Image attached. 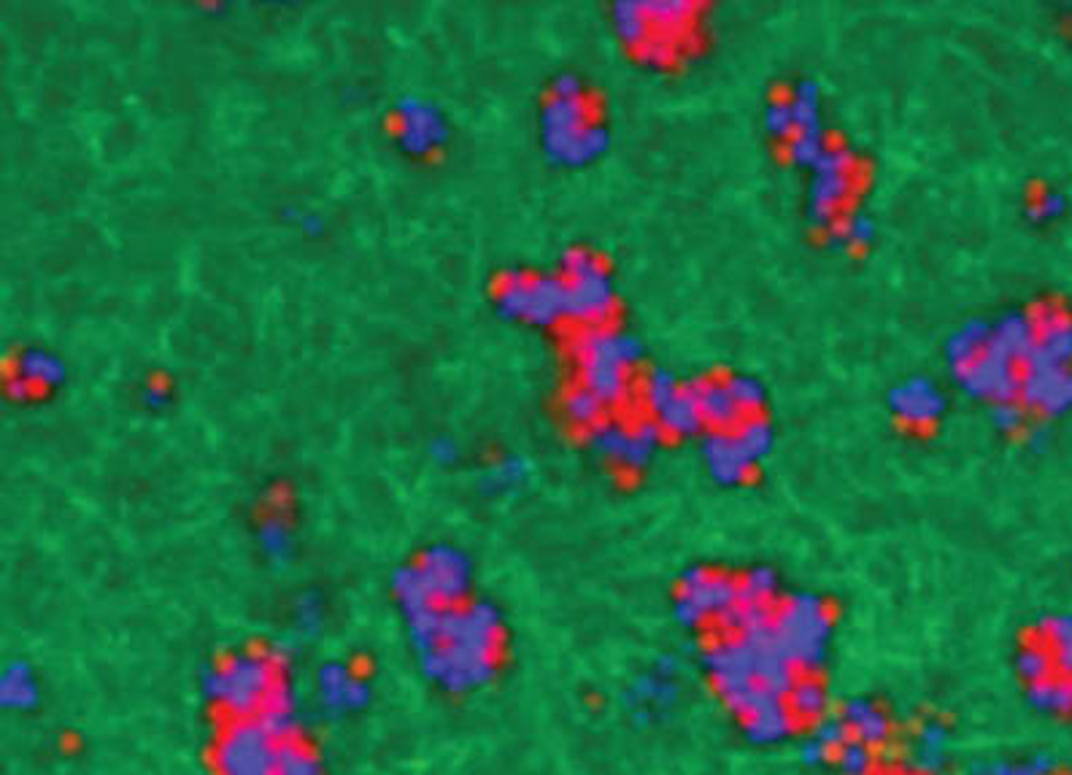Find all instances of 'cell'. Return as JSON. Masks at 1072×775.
I'll return each instance as SVG.
<instances>
[{
	"mask_svg": "<svg viewBox=\"0 0 1072 775\" xmlns=\"http://www.w3.org/2000/svg\"><path fill=\"white\" fill-rule=\"evenodd\" d=\"M501 643L503 619L495 605L486 600L444 605L438 643L419 654V665L444 692L468 694L495 678Z\"/></svg>",
	"mask_w": 1072,
	"mask_h": 775,
	"instance_id": "1",
	"label": "cell"
},
{
	"mask_svg": "<svg viewBox=\"0 0 1072 775\" xmlns=\"http://www.w3.org/2000/svg\"><path fill=\"white\" fill-rule=\"evenodd\" d=\"M279 681L281 665L270 654V649L265 652L254 649V652H238L219 665L206 667L201 673V692L208 703L217 705L236 722V718H257Z\"/></svg>",
	"mask_w": 1072,
	"mask_h": 775,
	"instance_id": "2",
	"label": "cell"
},
{
	"mask_svg": "<svg viewBox=\"0 0 1072 775\" xmlns=\"http://www.w3.org/2000/svg\"><path fill=\"white\" fill-rule=\"evenodd\" d=\"M638 338L605 327H583L573 341V358L581 373V387L609 405H619L629 395V367L640 360Z\"/></svg>",
	"mask_w": 1072,
	"mask_h": 775,
	"instance_id": "3",
	"label": "cell"
},
{
	"mask_svg": "<svg viewBox=\"0 0 1072 775\" xmlns=\"http://www.w3.org/2000/svg\"><path fill=\"white\" fill-rule=\"evenodd\" d=\"M279 743L257 718H236L222 729L212 751L217 775H274Z\"/></svg>",
	"mask_w": 1072,
	"mask_h": 775,
	"instance_id": "4",
	"label": "cell"
},
{
	"mask_svg": "<svg viewBox=\"0 0 1072 775\" xmlns=\"http://www.w3.org/2000/svg\"><path fill=\"white\" fill-rule=\"evenodd\" d=\"M856 179V157L843 146H827L814 166L810 181L808 219L816 230L827 233L841 219V206L848 201Z\"/></svg>",
	"mask_w": 1072,
	"mask_h": 775,
	"instance_id": "5",
	"label": "cell"
},
{
	"mask_svg": "<svg viewBox=\"0 0 1072 775\" xmlns=\"http://www.w3.org/2000/svg\"><path fill=\"white\" fill-rule=\"evenodd\" d=\"M589 124H592V117H589V106L583 104L581 95L578 98L554 95L543 111V144H546L549 157L563 166H583L581 141Z\"/></svg>",
	"mask_w": 1072,
	"mask_h": 775,
	"instance_id": "6",
	"label": "cell"
},
{
	"mask_svg": "<svg viewBox=\"0 0 1072 775\" xmlns=\"http://www.w3.org/2000/svg\"><path fill=\"white\" fill-rule=\"evenodd\" d=\"M424 586L438 605H462L470 592V562L459 548L435 543L417 562Z\"/></svg>",
	"mask_w": 1072,
	"mask_h": 775,
	"instance_id": "7",
	"label": "cell"
},
{
	"mask_svg": "<svg viewBox=\"0 0 1072 775\" xmlns=\"http://www.w3.org/2000/svg\"><path fill=\"white\" fill-rule=\"evenodd\" d=\"M565 319L581 322L583 327L609 325L616 311V295L605 268L576 276V279H565Z\"/></svg>",
	"mask_w": 1072,
	"mask_h": 775,
	"instance_id": "8",
	"label": "cell"
},
{
	"mask_svg": "<svg viewBox=\"0 0 1072 775\" xmlns=\"http://www.w3.org/2000/svg\"><path fill=\"white\" fill-rule=\"evenodd\" d=\"M316 694L325 714L344 716L371 703V683L344 662H325L316 673Z\"/></svg>",
	"mask_w": 1072,
	"mask_h": 775,
	"instance_id": "9",
	"label": "cell"
},
{
	"mask_svg": "<svg viewBox=\"0 0 1072 775\" xmlns=\"http://www.w3.org/2000/svg\"><path fill=\"white\" fill-rule=\"evenodd\" d=\"M956 378H960L964 392L975 395V398L997 400V403L1016 398L1021 384L1016 371H1013V362L989 352V349L978 360L969 362L964 371L956 373Z\"/></svg>",
	"mask_w": 1072,
	"mask_h": 775,
	"instance_id": "10",
	"label": "cell"
},
{
	"mask_svg": "<svg viewBox=\"0 0 1072 775\" xmlns=\"http://www.w3.org/2000/svg\"><path fill=\"white\" fill-rule=\"evenodd\" d=\"M400 144L411 155H430L446 141V122L433 104L400 100Z\"/></svg>",
	"mask_w": 1072,
	"mask_h": 775,
	"instance_id": "11",
	"label": "cell"
},
{
	"mask_svg": "<svg viewBox=\"0 0 1072 775\" xmlns=\"http://www.w3.org/2000/svg\"><path fill=\"white\" fill-rule=\"evenodd\" d=\"M894 416L911 427H929L945 411V398L929 378H907L889 395Z\"/></svg>",
	"mask_w": 1072,
	"mask_h": 775,
	"instance_id": "12",
	"label": "cell"
},
{
	"mask_svg": "<svg viewBox=\"0 0 1072 775\" xmlns=\"http://www.w3.org/2000/svg\"><path fill=\"white\" fill-rule=\"evenodd\" d=\"M702 455H706L711 476L724 484H740L754 471L751 457L743 451L740 440L735 438V429H711V435H706L702 440Z\"/></svg>",
	"mask_w": 1072,
	"mask_h": 775,
	"instance_id": "13",
	"label": "cell"
},
{
	"mask_svg": "<svg viewBox=\"0 0 1072 775\" xmlns=\"http://www.w3.org/2000/svg\"><path fill=\"white\" fill-rule=\"evenodd\" d=\"M257 722L268 729L270 738L276 743H289V740H300V729H303V711H300V700L294 689L287 681H279V687L270 692L268 703L260 711Z\"/></svg>",
	"mask_w": 1072,
	"mask_h": 775,
	"instance_id": "14",
	"label": "cell"
},
{
	"mask_svg": "<svg viewBox=\"0 0 1072 775\" xmlns=\"http://www.w3.org/2000/svg\"><path fill=\"white\" fill-rule=\"evenodd\" d=\"M686 387L695 395L702 422L711 424V429H735L746 419V414L737 409L733 395H730L727 382L697 378V382L686 384Z\"/></svg>",
	"mask_w": 1072,
	"mask_h": 775,
	"instance_id": "15",
	"label": "cell"
},
{
	"mask_svg": "<svg viewBox=\"0 0 1072 775\" xmlns=\"http://www.w3.org/2000/svg\"><path fill=\"white\" fill-rule=\"evenodd\" d=\"M565 279H557V276H532L530 287H527L521 319L532 322V325H554V322L565 319Z\"/></svg>",
	"mask_w": 1072,
	"mask_h": 775,
	"instance_id": "16",
	"label": "cell"
},
{
	"mask_svg": "<svg viewBox=\"0 0 1072 775\" xmlns=\"http://www.w3.org/2000/svg\"><path fill=\"white\" fill-rule=\"evenodd\" d=\"M1035 341H1037L1035 322L1026 319V316L1021 314H1013L991 327V338L986 349L1011 362H1021V360L1026 362L1029 360V354L1035 352Z\"/></svg>",
	"mask_w": 1072,
	"mask_h": 775,
	"instance_id": "17",
	"label": "cell"
},
{
	"mask_svg": "<svg viewBox=\"0 0 1072 775\" xmlns=\"http://www.w3.org/2000/svg\"><path fill=\"white\" fill-rule=\"evenodd\" d=\"M0 703L9 711H33L38 703V681L25 662H11L0 676Z\"/></svg>",
	"mask_w": 1072,
	"mask_h": 775,
	"instance_id": "18",
	"label": "cell"
},
{
	"mask_svg": "<svg viewBox=\"0 0 1072 775\" xmlns=\"http://www.w3.org/2000/svg\"><path fill=\"white\" fill-rule=\"evenodd\" d=\"M989 338H991V325H986V322L980 319L964 322L962 330H956L954 336H951L949 347H945V358H949L954 373L964 371L969 362L978 360L980 354L986 352V347H989Z\"/></svg>",
	"mask_w": 1072,
	"mask_h": 775,
	"instance_id": "19",
	"label": "cell"
},
{
	"mask_svg": "<svg viewBox=\"0 0 1072 775\" xmlns=\"http://www.w3.org/2000/svg\"><path fill=\"white\" fill-rule=\"evenodd\" d=\"M654 419L665 433H676V435L695 433V429H700L702 424H706L702 422V414L700 409H697V400L689 387H680L676 398H673L671 403L662 405V409L654 414Z\"/></svg>",
	"mask_w": 1072,
	"mask_h": 775,
	"instance_id": "20",
	"label": "cell"
},
{
	"mask_svg": "<svg viewBox=\"0 0 1072 775\" xmlns=\"http://www.w3.org/2000/svg\"><path fill=\"white\" fill-rule=\"evenodd\" d=\"M587 433H589V446H592L600 457H605V460L616 462V465L624 468V462H627V455H629V440H633V427H627V424L622 422H609V419H603V422L594 424V427L587 429Z\"/></svg>",
	"mask_w": 1072,
	"mask_h": 775,
	"instance_id": "21",
	"label": "cell"
},
{
	"mask_svg": "<svg viewBox=\"0 0 1072 775\" xmlns=\"http://www.w3.org/2000/svg\"><path fill=\"white\" fill-rule=\"evenodd\" d=\"M393 592L397 597V605H400V610L406 616L413 614V610L427 608V605H438L427 592V586H424V579L417 565H406V568L395 570Z\"/></svg>",
	"mask_w": 1072,
	"mask_h": 775,
	"instance_id": "22",
	"label": "cell"
},
{
	"mask_svg": "<svg viewBox=\"0 0 1072 775\" xmlns=\"http://www.w3.org/2000/svg\"><path fill=\"white\" fill-rule=\"evenodd\" d=\"M876 235V225L865 214H851L841 217L830 230H827V243L835 252H851V249H862L872 241Z\"/></svg>",
	"mask_w": 1072,
	"mask_h": 775,
	"instance_id": "23",
	"label": "cell"
},
{
	"mask_svg": "<svg viewBox=\"0 0 1072 775\" xmlns=\"http://www.w3.org/2000/svg\"><path fill=\"white\" fill-rule=\"evenodd\" d=\"M563 411H565V416L581 429H592L594 424H600L605 419L603 400H600L598 395L589 392L587 387H581V384H576L573 389H567V395L563 400Z\"/></svg>",
	"mask_w": 1072,
	"mask_h": 775,
	"instance_id": "24",
	"label": "cell"
},
{
	"mask_svg": "<svg viewBox=\"0 0 1072 775\" xmlns=\"http://www.w3.org/2000/svg\"><path fill=\"white\" fill-rule=\"evenodd\" d=\"M614 25H616V33H619L624 41L635 49L643 47V44L651 38V33H654L649 16H646L643 3H616Z\"/></svg>",
	"mask_w": 1072,
	"mask_h": 775,
	"instance_id": "25",
	"label": "cell"
},
{
	"mask_svg": "<svg viewBox=\"0 0 1072 775\" xmlns=\"http://www.w3.org/2000/svg\"><path fill=\"white\" fill-rule=\"evenodd\" d=\"M16 371L36 387H52L62 378V362L52 354L41 352V349H27L16 362Z\"/></svg>",
	"mask_w": 1072,
	"mask_h": 775,
	"instance_id": "26",
	"label": "cell"
},
{
	"mask_svg": "<svg viewBox=\"0 0 1072 775\" xmlns=\"http://www.w3.org/2000/svg\"><path fill=\"white\" fill-rule=\"evenodd\" d=\"M274 775H320V760L303 740L279 743Z\"/></svg>",
	"mask_w": 1072,
	"mask_h": 775,
	"instance_id": "27",
	"label": "cell"
},
{
	"mask_svg": "<svg viewBox=\"0 0 1072 775\" xmlns=\"http://www.w3.org/2000/svg\"><path fill=\"white\" fill-rule=\"evenodd\" d=\"M735 438L740 440L743 451H746V455L751 457L754 465H757V462L768 455L770 446H773V429H770V424L764 422L762 416H746L735 427Z\"/></svg>",
	"mask_w": 1072,
	"mask_h": 775,
	"instance_id": "28",
	"label": "cell"
},
{
	"mask_svg": "<svg viewBox=\"0 0 1072 775\" xmlns=\"http://www.w3.org/2000/svg\"><path fill=\"white\" fill-rule=\"evenodd\" d=\"M257 541L270 562H287V557L292 554V533H289V524L279 517H268L260 524Z\"/></svg>",
	"mask_w": 1072,
	"mask_h": 775,
	"instance_id": "29",
	"label": "cell"
},
{
	"mask_svg": "<svg viewBox=\"0 0 1072 775\" xmlns=\"http://www.w3.org/2000/svg\"><path fill=\"white\" fill-rule=\"evenodd\" d=\"M525 476H527L525 462H521L519 457H506V460L495 462V465L484 473L481 486H484V492H490V495H506V492L516 489V486L525 481Z\"/></svg>",
	"mask_w": 1072,
	"mask_h": 775,
	"instance_id": "30",
	"label": "cell"
},
{
	"mask_svg": "<svg viewBox=\"0 0 1072 775\" xmlns=\"http://www.w3.org/2000/svg\"><path fill=\"white\" fill-rule=\"evenodd\" d=\"M792 111H794V124H797V133H805V130H821L819 120V89L814 87L810 82L797 84L792 95Z\"/></svg>",
	"mask_w": 1072,
	"mask_h": 775,
	"instance_id": "31",
	"label": "cell"
},
{
	"mask_svg": "<svg viewBox=\"0 0 1072 775\" xmlns=\"http://www.w3.org/2000/svg\"><path fill=\"white\" fill-rule=\"evenodd\" d=\"M678 392H680L678 378L667 371H651L649 376H646L643 387H640V395H643L646 405H649L654 414L662 409V405L671 403Z\"/></svg>",
	"mask_w": 1072,
	"mask_h": 775,
	"instance_id": "32",
	"label": "cell"
},
{
	"mask_svg": "<svg viewBox=\"0 0 1072 775\" xmlns=\"http://www.w3.org/2000/svg\"><path fill=\"white\" fill-rule=\"evenodd\" d=\"M727 387H730V395L735 398L737 409H740L746 416H757V411L762 409L764 400H768L762 382L754 376H733L727 382Z\"/></svg>",
	"mask_w": 1072,
	"mask_h": 775,
	"instance_id": "33",
	"label": "cell"
},
{
	"mask_svg": "<svg viewBox=\"0 0 1072 775\" xmlns=\"http://www.w3.org/2000/svg\"><path fill=\"white\" fill-rule=\"evenodd\" d=\"M827 152L824 135L821 130H805V133H794V138L790 141V155L797 166H808L814 168L819 162V157Z\"/></svg>",
	"mask_w": 1072,
	"mask_h": 775,
	"instance_id": "34",
	"label": "cell"
},
{
	"mask_svg": "<svg viewBox=\"0 0 1072 775\" xmlns=\"http://www.w3.org/2000/svg\"><path fill=\"white\" fill-rule=\"evenodd\" d=\"M638 52L640 58H643V62H649V65L665 68V65H673V62H678L680 55L686 52V47L671 41V38L660 36V33H651V38L638 49Z\"/></svg>",
	"mask_w": 1072,
	"mask_h": 775,
	"instance_id": "35",
	"label": "cell"
},
{
	"mask_svg": "<svg viewBox=\"0 0 1072 775\" xmlns=\"http://www.w3.org/2000/svg\"><path fill=\"white\" fill-rule=\"evenodd\" d=\"M322 616H325V610H322L320 595L305 592V595L294 600V625H298V630L303 632V635H316V632H320Z\"/></svg>",
	"mask_w": 1072,
	"mask_h": 775,
	"instance_id": "36",
	"label": "cell"
},
{
	"mask_svg": "<svg viewBox=\"0 0 1072 775\" xmlns=\"http://www.w3.org/2000/svg\"><path fill=\"white\" fill-rule=\"evenodd\" d=\"M764 124H768L770 135L792 141L794 133H797V124H794V111L790 100H775V104H770L768 114H764Z\"/></svg>",
	"mask_w": 1072,
	"mask_h": 775,
	"instance_id": "37",
	"label": "cell"
},
{
	"mask_svg": "<svg viewBox=\"0 0 1072 775\" xmlns=\"http://www.w3.org/2000/svg\"><path fill=\"white\" fill-rule=\"evenodd\" d=\"M991 422H995V427L1002 429V433H1013V429H1019L1021 424H1024V411H1021V405L1013 403V400H1002V403H997L995 411H991Z\"/></svg>",
	"mask_w": 1072,
	"mask_h": 775,
	"instance_id": "38",
	"label": "cell"
},
{
	"mask_svg": "<svg viewBox=\"0 0 1072 775\" xmlns=\"http://www.w3.org/2000/svg\"><path fill=\"white\" fill-rule=\"evenodd\" d=\"M430 457H433L435 462H441V465H451V462L459 457V449L451 438H438L433 446H430Z\"/></svg>",
	"mask_w": 1072,
	"mask_h": 775,
	"instance_id": "39",
	"label": "cell"
},
{
	"mask_svg": "<svg viewBox=\"0 0 1072 775\" xmlns=\"http://www.w3.org/2000/svg\"><path fill=\"white\" fill-rule=\"evenodd\" d=\"M36 384H31L27 378H14V382H9V395L11 398H16V400H25V398H31L33 392H36Z\"/></svg>",
	"mask_w": 1072,
	"mask_h": 775,
	"instance_id": "40",
	"label": "cell"
},
{
	"mask_svg": "<svg viewBox=\"0 0 1072 775\" xmlns=\"http://www.w3.org/2000/svg\"><path fill=\"white\" fill-rule=\"evenodd\" d=\"M166 400H168V392L162 387H146L144 389V403L152 405V409H160Z\"/></svg>",
	"mask_w": 1072,
	"mask_h": 775,
	"instance_id": "41",
	"label": "cell"
}]
</instances>
